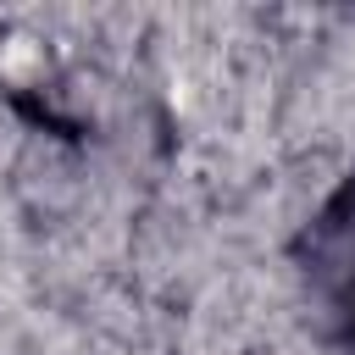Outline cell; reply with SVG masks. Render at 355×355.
I'll use <instances>...</instances> for the list:
<instances>
[{"label": "cell", "instance_id": "obj_1", "mask_svg": "<svg viewBox=\"0 0 355 355\" xmlns=\"http://www.w3.org/2000/svg\"><path fill=\"white\" fill-rule=\"evenodd\" d=\"M305 272H311V288H316L322 311L333 316V327L355 344V183L311 227V266Z\"/></svg>", "mask_w": 355, "mask_h": 355}]
</instances>
